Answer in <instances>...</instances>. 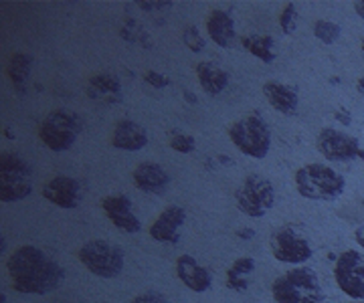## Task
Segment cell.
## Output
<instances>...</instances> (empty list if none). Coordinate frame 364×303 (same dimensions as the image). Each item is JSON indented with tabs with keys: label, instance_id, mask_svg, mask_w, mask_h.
Masks as SVG:
<instances>
[{
	"label": "cell",
	"instance_id": "28",
	"mask_svg": "<svg viewBox=\"0 0 364 303\" xmlns=\"http://www.w3.org/2000/svg\"><path fill=\"white\" fill-rule=\"evenodd\" d=\"M170 148L178 154H191L196 150V140L193 136H184V133H178L170 140Z\"/></svg>",
	"mask_w": 364,
	"mask_h": 303
},
{
	"label": "cell",
	"instance_id": "1",
	"mask_svg": "<svg viewBox=\"0 0 364 303\" xmlns=\"http://www.w3.org/2000/svg\"><path fill=\"white\" fill-rule=\"evenodd\" d=\"M6 267L14 291L25 295H47L59 290L65 279L63 267L49 253L33 245L14 250Z\"/></svg>",
	"mask_w": 364,
	"mask_h": 303
},
{
	"label": "cell",
	"instance_id": "7",
	"mask_svg": "<svg viewBox=\"0 0 364 303\" xmlns=\"http://www.w3.org/2000/svg\"><path fill=\"white\" fill-rule=\"evenodd\" d=\"M33 192L31 166L14 152H2L0 156V200L16 202Z\"/></svg>",
	"mask_w": 364,
	"mask_h": 303
},
{
	"label": "cell",
	"instance_id": "15",
	"mask_svg": "<svg viewBox=\"0 0 364 303\" xmlns=\"http://www.w3.org/2000/svg\"><path fill=\"white\" fill-rule=\"evenodd\" d=\"M186 221V212L182 206H166L158 214V219L150 226V237L158 243H178V231Z\"/></svg>",
	"mask_w": 364,
	"mask_h": 303
},
{
	"label": "cell",
	"instance_id": "4",
	"mask_svg": "<svg viewBox=\"0 0 364 303\" xmlns=\"http://www.w3.org/2000/svg\"><path fill=\"white\" fill-rule=\"evenodd\" d=\"M229 138L235 148L249 158L263 160L272 150V130L257 114H249L233 121L229 128Z\"/></svg>",
	"mask_w": 364,
	"mask_h": 303
},
{
	"label": "cell",
	"instance_id": "25",
	"mask_svg": "<svg viewBox=\"0 0 364 303\" xmlns=\"http://www.w3.org/2000/svg\"><path fill=\"white\" fill-rule=\"evenodd\" d=\"M340 27L336 23H332V21H316V25H314V37L318 40H322L324 45H334L336 40L340 39Z\"/></svg>",
	"mask_w": 364,
	"mask_h": 303
},
{
	"label": "cell",
	"instance_id": "36",
	"mask_svg": "<svg viewBox=\"0 0 364 303\" xmlns=\"http://www.w3.org/2000/svg\"><path fill=\"white\" fill-rule=\"evenodd\" d=\"M182 95H184V99H186V101H188L191 106H195L196 97H195V95H193V93H191V92H182Z\"/></svg>",
	"mask_w": 364,
	"mask_h": 303
},
{
	"label": "cell",
	"instance_id": "2",
	"mask_svg": "<svg viewBox=\"0 0 364 303\" xmlns=\"http://www.w3.org/2000/svg\"><path fill=\"white\" fill-rule=\"evenodd\" d=\"M275 303H324L326 293L312 267H294L272 285Z\"/></svg>",
	"mask_w": 364,
	"mask_h": 303
},
{
	"label": "cell",
	"instance_id": "11",
	"mask_svg": "<svg viewBox=\"0 0 364 303\" xmlns=\"http://www.w3.org/2000/svg\"><path fill=\"white\" fill-rule=\"evenodd\" d=\"M316 145H318V152L330 162H350L358 158L363 152L358 138L334 130V128H324L318 133Z\"/></svg>",
	"mask_w": 364,
	"mask_h": 303
},
{
	"label": "cell",
	"instance_id": "26",
	"mask_svg": "<svg viewBox=\"0 0 364 303\" xmlns=\"http://www.w3.org/2000/svg\"><path fill=\"white\" fill-rule=\"evenodd\" d=\"M298 21H299V14L298 9H296V4L294 2H289L286 4V9L282 11L279 14V28H282V33L284 35H294L296 33V28H298Z\"/></svg>",
	"mask_w": 364,
	"mask_h": 303
},
{
	"label": "cell",
	"instance_id": "19",
	"mask_svg": "<svg viewBox=\"0 0 364 303\" xmlns=\"http://www.w3.org/2000/svg\"><path fill=\"white\" fill-rule=\"evenodd\" d=\"M207 33L210 40H215V45L227 49L235 40V37H237L235 21L231 13L223 11V9H213L207 16Z\"/></svg>",
	"mask_w": 364,
	"mask_h": 303
},
{
	"label": "cell",
	"instance_id": "5",
	"mask_svg": "<svg viewBox=\"0 0 364 303\" xmlns=\"http://www.w3.org/2000/svg\"><path fill=\"white\" fill-rule=\"evenodd\" d=\"M81 132H83V121L79 118V114L65 107L47 114V118L43 119L39 126L41 142L55 154L71 150Z\"/></svg>",
	"mask_w": 364,
	"mask_h": 303
},
{
	"label": "cell",
	"instance_id": "14",
	"mask_svg": "<svg viewBox=\"0 0 364 303\" xmlns=\"http://www.w3.org/2000/svg\"><path fill=\"white\" fill-rule=\"evenodd\" d=\"M134 186L138 190H142L146 194H164L170 186L168 172L164 170L156 162H142L136 166V170L132 174Z\"/></svg>",
	"mask_w": 364,
	"mask_h": 303
},
{
	"label": "cell",
	"instance_id": "32",
	"mask_svg": "<svg viewBox=\"0 0 364 303\" xmlns=\"http://www.w3.org/2000/svg\"><path fill=\"white\" fill-rule=\"evenodd\" d=\"M336 119H338L340 123L350 126V111H346V109H338V111H336Z\"/></svg>",
	"mask_w": 364,
	"mask_h": 303
},
{
	"label": "cell",
	"instance_id": "30",
	"mask_svg": "<svg viewBox=\"0 0 364 303\" xmlns=\"http://www.w3.org/2000/svg\"><path fill=\"white\" fill-rule=\"evenodd\" d=\"M130 303H168V302H166V297H164L162 293H158V291H146V293L136 295Z\"/></svg>",
	"mask_w": 364,
	"mask_h": 303
},
{
	"label": "cell",
	"instance_id": "34",
	"mask_svg": "<svg viewBox=\"0 0 364 303\" xmlns=\"http://www.w3.org/2000/svg\"><path fill=\"white\" fill-rule=\"evenodd\" d=\"M237 235L241 238H253L255 231H253V228H241V231H237Z\"/></svg>",
	"mask_w": 364,
	"mask_h": 303
},
{
	"label": "cell",
	"instance_id": "35",
	"mask_svg": "<svg viewBox=\"0 0 364 303\" xmlns=\"http://www.w3.org/2000/svg\"><path fill=\"white\" fill-rule=\"evenodd\" d=\"M354 11H356V14H358L360 18H364V0L363 2H354Z\"/></svg>",
	"mask_w": 364,
	"mask_h": 303
},
{
	"label": "cell",
	"instance_id": "38",
	"mask_svg": "<svg viewBox=\"0 0 364 303\" xmlns=\"http://www.w3.org/2000/svg\"><path fill=\"white\" fill-rule=\"evenodd\" d=\"M350 303H364V299H363V302H350Z\"/></svg>",
	"mask_w": 364,
	"mask_h": 303
},
{
	"label": "cell",
	"instance_id": "6",
	"mask_svg": "<svg viewBox=\"0 0 364 303\" xmlns=\"http://www.w3.org/2000/svg\"><path fill=\"white\" fill-rule=\"evenodd\" d=\"M79 261L85 265V269L91 275L100 277V279H114L126 265L124 250L117 245H112L109 241H87L81 249H79Z\"/></svg>",
	"mask_w": 364,
	"mask_h": 303
},
{
	"label": "cell",
	"instance_id": "17",
	"mask_svg": "<svg viewBox=\"0 0 364 303\" xmlns=\"http://www.w3.org/2000/svg\"><path fill=\"white\" fill-rule=\"evenodd\" d=\"M150 142L148 132L144 130L140 123L132 121V119H119L114 126L112 132V145L116 150H124V152H138L144 150Z\"/></svg>",
	"mask_w": 364,
	"mask_h": 303
},
{
	"label": "cell",
	"instance_id": "9",
	"mask_svg": "<svg viewBox=\"0 0 364 303\" xmlns=\"http://www.w3.org/2000/svg\"><path fill=\"white\" fill-rule=\"evenodd\" d=\"M269 249L279 263L287 265H304L314 255L310 241L294 226H279L277 231H273Z\"/></svg>",
	"mask_w": 364,
	"mask_h": 303
},
{
	"label": "cell",
	"instance_id": "33",
	"mask_svg": "<svg viewBox=\"0 0 364 303\" xmlns=\"http://www.w3.org/2000/svg\"><path fill=\"white\" fill-rule=\"evenodd\" d=\"M354 238H356V243L360 245L364 249V226H360V228H356V233H354Z\"/></svg>",
	"mask_w": 364,
	"mask_h": 303
},
{
	"label": "cell",
	"instance_id": "22",
	"mask_svg": "<svg viewBox=\"0 0 364 303\" xmlns=\"http://www.w3.org/2000/svg\"><path fill=\"white\" fill-rule=\"evenodd\" d=\"M31 67H33V57L28 53H14L9 61L6 73L9 79L13 83V87L18 93H25V85L31 75Z\"/></svg>",
	"mask_w": 364,
	"mask_h": 303
},
{
	"label": "cell",
	"instance_id": "37",
	"mask_svg": "<svg viewBox=\"0 0 364 303\" xmlns=\"http://www.w3.org/2000/svg\"><path fill=\"white\" fill-rule=\"evenodd\" d=\"M356 89H358V92H360L364 95V75H363V77H360V79L356 81Z\"/></svg>",
	"mask_w": 364,
	"mask_h": 303
},
{
	"label": "cell",
	"instance_id": "29",
	"mask_svg": "<svg viewBox=\"0 0 364 303\" xmlns=\"http://www.w3.org/2000/svg\"><path fill=\"white\" fill-rule=\"evenodd\" d=\"M144 81L150 83L154 89H164V87H168L170 85L168 77L162 75V73H158V71H146V73H144Z\"/></svg>",
	"mask_w": 364,
	"mask_h": 303
},
{
	"label": "cell",
	"instance_id": "24",
	"mask_svg": "<svg viewBox=\"0 0 364 303\" xmlns=\"http://www.w3.org/2000/svg\"><path fill=\"white\" fill-rule=\"evenodd\" d=\"M90 89L93 97H102L107 101H116V97L122 92V83L117 77L109 75V73H97L90 79Z\"/></svg>",
	"mask_w": 364,
	"mask_h": 303
},
{
	"label": "cell",
	"instance_id": "20",
	"mask_svg": "<svg viewBox=\"0 0 364 303\" xmlns=\"http://www.w3.org/2000/svg\"><path fill=\"white\" fill-rule=\"evenodd\" d=\"M196 79L200 83V87L205 89V93H208V95H221L229 87L231 75L223 67L213 63V61H200L196 65Z\"/></svg>",
	"mask_w": 364,
	"mask_h": 303
},
{
	"label": "cell",
	"instance_id": "10",
	"mask_svg": "<svg viewBox=\"0 0 364 303\" xmlns=\"http://www.w3.org/2000/svg\"><path fill=\"white\" fill-rule=\"evenodd\" d=\"M334 279L338 283L340 291H344L348 297L363 302L364 299V257L360 250L346 249L340 253L334 265Z\"/></svg>",
	"mask_w": 364,
	"mask_h": 303
},
{
	"label": "cell",
	"instance_id": "12",
	"mask_svg": "<svg viewBox=\"0 0 364 303\" xmlns=\"http://www.w3.org/2000/svg\"><path fill=\"white\" fill-rule=\"evenodd\" d=\"M102 211L109 219V223L116 228L134 235L142 231V223L136 216V212L132 211V200L126 194H114V197H105L102 200Z\"/></svg>",
	"mask_w": 364,
	"mask_h": 303
},
{
	"label": "cell",
	"instance_id": "21",
	"mask_svg": "<svg viewBox=\"0 0 364 303\" xmlns=\"http://www.w3.org/2000/svg\"><path fill=\"white\" fill-rule=\"evenodd\" d=\"M255 271V259L253 257H239L233 265L227 269V287L235 291H245L249 287L247 275Z\"/></svg>",
	"mask_w": 364,
	"mask_h": 303
},
{
	"label": "cell",
	"instance_id": "23",
	"mask_svg": "<svg viewBox=\"0 0 364 303\" xmlns=\"http://www.w3.org/2000/svg\"><path fill=\"white\" fill-rule=\"evenodd\" d=\"M243 49H247L249 53L255 55L263 63H273L275 61V40L269 35H251V37H243L241 39Z\"/></svg>",
	"mask_w": 364,
	"mask_h": 303
},
{
	"label": "cell",
	"instance_id": "8",
	"mask_svg": "<svg viewBox=\"0 0 364 303\" xmlns=\"http://www.w3.org/2000/svg\"><path fill=\"white\" fill-rule=\"evenodd\" d=\"M235 202L239 211L247 214L249 219H263L275 204V188L272 180L251 174L235 192Z\"/></svg>",
	"mask_w": 364,
	"mask_h": 303
},
{
	"label": "cell",
	"instance_id": "3",
	"mask_svg": "<svg viewBox=\"0 0 364 303\" xmlns=\"http://www.w3.org/2000/svg\"><path fill=\"white\" fill-rule=\"evenodd\" d=\"M296 190L308 200H318V202H332L338 200L344 190H346V180L340 172L332 170L326 164H306L301 166L296 176Z\"/></svg>",
	"mask_w": 364,
	"mask_h": 303
},
{
	"label": "cell",
	"instance_id": "31",
	"mask_svg": "<svg viewBox=\"0 0 364 303\" xmlns=\"http://www.w3.org/2000/svg\"><path fill=\"white\" fill-rule=\"evenodd\" d=\"M144 11H154V6H162V9H168L172 6V2H140Z\"/></svg>",
	"mask_w": 364,
	"mask_h": 303
},
{
	"label": "cell",
	"instance_id": "16",
	"mask_svg": "<svg viewBox=\"0 0 364 303\" xmlns=\"http://www.w3.org/2000/svg\"><path fill=\"white\" fill-rule=\"evenodd\" d=\"M176 275L191 291L203 293L213 285V273L191 255H181L176 259Z\"/></svg>",
	"mask_w": 364,
	"mask_h": 303
},
{
	"label": "cell",
	"instance_id": "18",
	"mask_svg": "<svg viewBox=\"0 0 364 303\" xmlns=\"http://www.w3.org/2000/svg\"><path fill=\"white\" fill-rule=\"evenodd\" d=\"M263 95L269 101V106L284 116H294L298 111L299 93L294 85L279 83V81H267L263 85Z\"/></svg>",
	"mask_w": 364,
	"mask_h": 303
},
{
	"label": "cell",
	"instance_id": "27",
	"mask_svg": "<svg viewBox=\"0 0 364 303\" xmlns=\"http://www.w3.org/2000/svg\"><path fill=\"white\" fill-rule=\"evenodd\" d=\"M182 40H184V45L193 51V53H200L203 49H205V39H203V35H200V31L195 27V25H188V27L184 28V33H182Z\"/></svg>",
	"mask_w": 364,
	"mask_h": 303
},
{
	"label": "cell",
	"instance_id": "39",
	"mask_svg": "<svg viewBox=\"0 0 364 303\" xmlns=\"http://www.w3.org/2000/svg\"><path fill=\"white\" fill-rule=\"evenodd\" d=\"M363 51H364V39H363Z\"/></svg>",
	"mask_w": 364,
	"mask_h": 303
},
{
	"label": "cell",
	"instance_id": "13",
	"mask_svg": "<svg viewBox=\"0 0 364 303\" xmlns=\"http://www.w3.org/2000/svg\"><path fill=\"white\" fill-rule=\"evenodd\" d=\"M43 197L59 209H77L83 198V186L71 176H55L43 186Z\"/></svg>",
	"mask_w": 364,
	"mask_h": 303
}]
</instances>
